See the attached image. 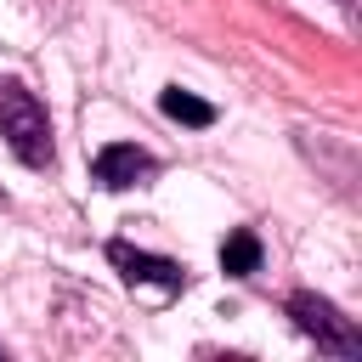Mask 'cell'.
I'll list each match as a JSON object with an SVG mask.
<instances>
[{"instance_id":"obj_5","label":"cell","mask_w":362,"mask_h":362,"mask_svg":"<svg viewBox=\"0 0 362 362\" xmlns=\"http://www.w3.org/2000/svg\"><path fill=\"white\" fill-rule=\"evenodd\" d=\"M221 272H226V277H255V272H260V238H255L249 226L226 232V243H221Z\"/></svg>"},{"instance_id":"obj_3","label":"cell","mask_w":362,"mask_h":362,"mask_svg":"<svg viewBox=\"0 0 362 362\" xmlns=\"http://www.w3.org/2000/svg\"><path fill=\"white\" fill-rule=\"evenodd\" d=\"M107 260L119 266V277H124V283H153V288H164V294H181V288H187V266H181V260H164V255L130 249L124 238H113V243H107Z\"/></svg>"},{"instance_id":"obj_8","label":"cell","mask_w":362,"mask_h":362,"mask_svg":"<svg viewBox=\"0 0 362 362\" xmlns=\"http://www.w3.org/2000/svg\"><path fill=\"white\" fill-rule=\"evenodd\" d=\"M0 362H6V351H0Z\"/></svg>"},{"instance_id":"obj_4","label":"cell","mask_w":362,"mask_h":362,"mask_svg":"<svg viewBox=\"0 0 362 362\" xmlns=\"http://www.w3.org/2000/svg\"><path fill=\"white\" fill-rule=\"evenodd\" d=\"M153 175H158V158H153L147 147H136V141H107V147L96 153V181H102L107 192L141 187V181H153Z\"/></svg>"},{"instance_id":"obj_6","label":"cell","mask_w":362,"mask_h":362,"mask_svg":"<svg viewBox=\"0 0 362 362\" xmlns=\"http://www.w3.org/2000/svg\"><path fill=\"white\" fill-rule=\"evenodd\" d=\"M158 107H164L170 119H181V124H192V130H209V124H215V107H209L204 96H192V90H181V85H170V90H158Z\"/></svg>"},{"instance_id":"obj_7","label":"cell","mask_w":362,"mask_h":362,"mask_svg":"<svg viewBox=\"0 0 362 362\" xmlns=\"http://www.w3.org/2000/svg\"><path fill=\"white\" fill-rule=\"evenodd\" d=\"M339 6H356V0H339Z\"/></svg>"},{"instance_id":"obj_1","label":"cell","mask_w":362,"mask_h":362,"mask_svg":"<svg viewBox=\"0 0 362 362\" xmlns=\"http://www.w3.org/2000/svg\"><path fill=\"white\" fill-rule=\"evenodd\" d=\"M0 141L11 147L17 164L28 170H51L57 164V147H51V119L40 107V96L17 79H0Z\"/></svg>"},{"instance_id":"obj_2","label":"cell","mask_w":362,"mask_h":362,"mask_svg":"<svg viewBox=\"0 0 362 362\" xmlns=\"http://www.w3.org/2000/svg\"><path fill=\"white\" fill-rule=\"evenodd\" d=\"M283 311L294 317V328L305 339H317V351H328V356H362V334L351 328V317H339L334 300H322L311 288H294L283 300Z\"/></svg>"}]
</instances>
